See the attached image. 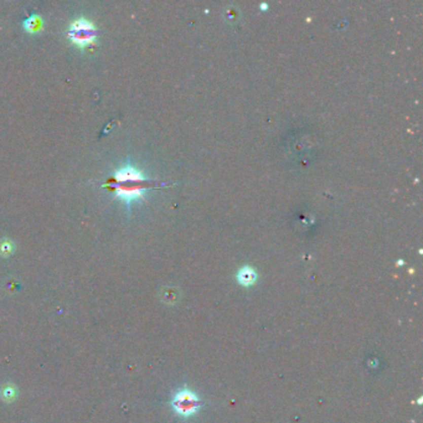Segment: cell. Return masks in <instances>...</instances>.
Instances as JSON below:
<instances>
[{
	"instance_id": "obj_1",
	"label": "cell",
	"mask_w": 423,
	"mask_h": 423,
	"mask_svg": "<svg viewBox=\"0 0 423 423\" xmlns=\"http://www.w3.org/2000/svg\"><path fill=\"white\" fill-rule=\"evenodd\" d=\"M113 188L119 197L130 202L144 196L147 182L140 171L127 166L116 172L113 178Z\"/></svg>"
},
{
	"instance_id": "obj_2",
	"label": "cell",
	"mask_w": 423,
	"mask_h": 423,
	"mask_svg": "<svg viewBox=\"0 0 423 423\" xmlns=\"http://www.w3.org/2000/svg\"><path fill=\"white\" fill-rule=\"evenodd\" d=\"M171 407L178 416L190 418L201 408V401L194 391L182 389L174 394L171 399Z\"/></svg>"
},
{
	"instance_id": "obj_3",
	"label": "cell",
	"mask_w": 423,
	"mask_h": 423,
	"mask_svg": "<svg viewBox=\"0 0 423 423\" xmlns=\"http://www.w3.org/2000/svg\"><path fill=\"white\" fill-rule=\"evenodd\" d=\"M68 38L80 47L91 46L97 38V29L91 21L86 19H77L69 25Z\"/></svg>"
},
{
	"instance_id": "obj_4",
	"label": "cell",
	"mask_w": 423,
	"mask_h": 423,
	"mask_svg": "<svg viewBox=\"0 0 423 423\" xmlns=\"http://www.w3.org/2000/svg\"><path fill=\"white\" fill-rule=\"evenodd\" d=\"M257 280V273L251 267H243L237 273V282L243 287H251Z\"/></svg>"
},
{
	"instance_id": "obj_5",
	"label": "cell",
	"mask_w": 423,
	"mask_h": 423,
	"mask_svg": "<svg viewBox=\"0 0 423 423\" xmlns=\"http://www.w3.org/2000/svg\"><path fill=\"white\" fill-rule=\"evenodd\" d=\"M24 29L29 32H38L43 29V20L40 16L31 15L30 18L25 19L23 23Z\"/></svg>"
},
{
	"instance_id": "obj_6",
	"label": "cell",
	"mask_w": 423,
	"mask_h": 423,
	"mask_svg": "<svg viewBox=\"0 0 423 423\" xmlns=\"http://www.w3.org/2000/svg\"><path fill=\"white\" fill-rule=\"evenodd\" d=\"M0 252L3 253V255H9V253H12L13 251V247L12 244L9 243V242H3L2 243V247H0Z\"/></svg>"
}]
</instances>
